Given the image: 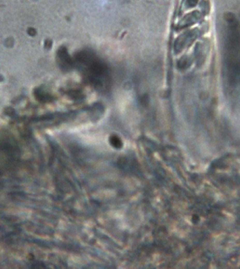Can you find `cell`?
I'll return each mask as SVG.
<instances>
[{"instance_id":"1","label":"cell","mask_w":240,"mask_h":269,"mask_svg":"<svg viewBox=\"0 0 240 269\" xmlns=\"http://www.w3.org/2000/svg\"><path fill=\"white\" fill-rule=\"evenodd\" d=\"M75 61L81 65L84 73L95 85H102L108 79V69L106 65L90 51H81L76 55Z\"/></svg>"},{"instance_id":"2","label":"cell","mask_w":240,"mask_h":269,"mask_svg":"<svg viewBox=\"0 0 240 269\" xmlns=\"http://www.w3.org/2000/svg\"><path fill=\"white\" fill-rule=\"evenodd\" d=\"M110 141L112 143V145L115 147H120L121 146V141L117 136H112L110 139Z\"/></svg>"}]
</instances>
